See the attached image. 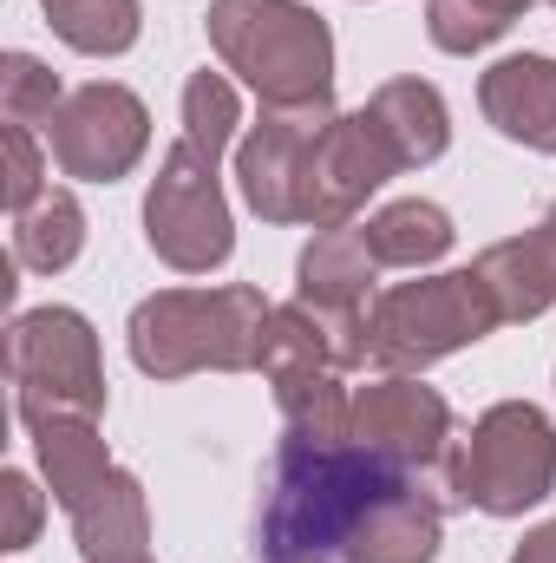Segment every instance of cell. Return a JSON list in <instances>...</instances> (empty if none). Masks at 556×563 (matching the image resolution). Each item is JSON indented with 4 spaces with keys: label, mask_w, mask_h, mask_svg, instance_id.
Returning a JSON list of instances; mask_svg holds the SVG:
<instances>
[{
    "label": "cell",
    "mask_w": 556,
    "mask_h": 563,
    "mask_svg": "<svg viewBox=\"0 0 556 563\" xmlns=\"http://www.w3.org/2000/svg\"><path fill=\"white\" fill-rule=\"evenodd\" d=\"M407 478H419V472L354 445V439H341V445L281 439L263 525H256V551H263V563H341L354 551V538L367 531V518Z\"/></svg>",
    "instance_id": "6da1fadb"
},
{
    "label": "cell",
    "mask_w": 556,
    "mask_h": 563,
    "mask_svg": "<svg viewBox=\"0 0 556 563\" xmlns=\"http://www.w3.org/2000/svg\"><path fill=\"white\" fill-rule=\"evenodd\" d=\"M236 132V86L223 73H190L184 86V132L170 144L151 197H144V243L177 269V276H210L230 263V203L216 184L223 144Z\"/></svg>",
    "instance_id": "7a4b0ae2"
},
{
    "label": "cell",
    "mask_w": 556,
    "mask_h": 563,
    "mask_svg": "<svg viewBox=\"0 0 556 563\" xmlns=\"http://www.w3.org/2000/svg\"><path fill=\"white\" fill-rule=\"evenodd\" d=\"M269 301L249 282H223V288H164L138 301L132 314V361L157 380H184V374H243L263 361V328H269Z\"/></svg>",
    "instance_id": "3957f363"
},
{
    "label": "cell",
    "mask_w": 556,
    "mask_h": 563,
    "mask_svg": "<svg viewBox=\"0 0 556 563\" xmlns=\"http://www.w3.org/2000/svg\"><path fill=\"white\" fill-rule=\"evenodd\" d=\"M210 46L230 73H243L263 106H314L334 86L327 20L294 0H216L203 13Z\"/></svg>",
    "instance_id": "277c9868"
},
{
    "label": "cell",
    "mask_w": 556,
    "mask_h": 563,
    "mask_svg": "<svg viewBox=\"0 0 556 563\" xmlns=\"http://www.w3.org/2000/svg\"><path fill=\"white\" fill-rule=\"evenodd\" d=\"M491 328H504V321H498V301L478 282V269L393 282L367 308V361L387 367V374H419V367L485 341Z\"/></svg>",
    "instance_id": "5b68a950"
},
{
    "label": "cell",
    "mask_w": 556,
    "mask_h": 563,
    "mask_svg": "<svg viewBox=\"0 0 556 563\" xmlns=\"http://www.w3.org/2000/svg\"><path fill=\"white\" fill-rule=\"evenodd\" d=\"M556 485V432L531 400H504L445 452V492L471 511L518 518Z\"/></svg>",
    "instance_id": "8992f818"
},
{
    "label": "cell",
    "mask_w": 556,
    "mask_h": 563,
    "mask_svg": "<svg viewBox=\"0 0 556 563\" xmlns=\"http://www.w3.org/2000/svg\"><path fill=\"white\" fill-rule=\"evenodd\" d=\"M7 374H13V413L26 426L53 413H105V374H99V341L86 314L73 308H33L7 334Z\"/></svg>",
    "instance_id": "52a82bcc"
},
{
    "label": "cell",
    "mask_w": 556,
    "mask_h": 563,
    "mask_svg": "<svg viewBox=\"0 0 556 563\" xmlns=\"http://www.w3.org/2000/svg\"><path fill=\"white\" fill-rule=\"evenodd\" d=\"M144 139H151V112L138 106V92L99 79V86L66 92V106L46 125V157L66 177L112 184V177H125L144 157Z\"/></svg>",
    "instance_id": "ba28073f"
},
{
    "label": "cell",
    "mask_w": 556,
    "mask_h": 563,
    "mask_svg": "<svg viewBox=\"0 0 556 563\" xmlns=\"http://www.w3.org/2000/svg\"><path fill=\"white\" fill-rule=\"evenodd\" d=\"M327 125H334L327 99H314V106H263V125L236 151V177H243V197H249L256 217L308 223V164H314V144H321Z\"/></svg>",
    "instance_id": "9c48e42d"
},
{
    "label": "cell",
    "mask_w": 556,
    "mask_h": 563,
    "mask_svg": "<svg viewBox=\"0 0 556 563\" xmlns=\"http://www.w3.org/2000/svg\"><path fill=\"white\" fill-rule=\"evenodd\" d=\"M347 439L393 459V465H407V472H425V465H438L452 452V407L432 387H419L413 374H387V380L360 387Z\"/></svg>",
    "instance_id": "30bf717a"
},
{
    "label": "cell",
    "mask_w": 556,
    "mask_h": 563,
    "mask_svg": "<svg viewBox=\"0 0 556 563\" xmlns=\"http://www.w3.org/2000/svg\"><path fill=\"white\" fill-rule=\"evenodd\" d=\"M407 164L393 157V144L380 139V125L367 112H347L334 119L321 144H314V164H308V223L314 230H341L387 177H400Z\"/></svg>",
    "instance_id": "8fae6325"
},
{
    "label": "cell",
    "mask_w": 556,
    "mask_h": 563,
    "mask_svg": "<svg viewBox=\"0 0 556 563\" xmlns=\"http://www.w3.org/2000/svg\"><path fill=\"white\" fill-rule=\"evenodd\" d=\"M478 106L511 144L556 151V59H544V53L498 59L478 86Z\"/></svg>",
    "instance_id": "7c38bea8"
},
{
    "label": "cell",
    "mask_w": 556,
    "mask_h": 563,
    "mask_svg": "<svg viewBox=\"0 0 556 563\" xmlns=\"http://www.w3.org/2000/svg\"><path fill=\"white\" fill-rule=\"evenodd\" d=\"M73 531L86 563H151V511L132 472H112L86 505H73Z\"/></svg>",
    "instance_id": "4fadbf2b"
},
{
    "label": "cell",
    "mask_w": 556,
    "mask_h": 563,
    "mask_svg": "<svg viewBox=\"0 0 556 563\" xmlns=\"http://www.w3.org/2000/svg\"><path fill=\"white\" fill-rule=\"evenodd\" d=\"M438 531H445V505L407 478L374 518H367V531L354 538V551L341 563H432L438 558Z\"/></svg>",
    "instance_id": "5bb4252c"
},
{
    "label": "cell",
    "mask_w": 556,
    "mask_h": 563,
    "mask_svg": "<svg viewBox=\"0 0 556 563\" xmlns=\"http://www.w3.org/2000/svg\"><path fill=\"white\" fill-rule=\"evenodd\" d=\"M380 139L393 144V157L413 170V164H432L445 144H452V119H445V99L425 86V79H387L367 106H360Z\"/></svg>",
    "instance_id": "9a60e30c"
},
{
    "label": "cell",
    "mask_w": 556,
    "mask_h": 563,
    "mask_svg": "<svg viewBox=\"0 0 556 563\" xmlns=\"http://www.w3.org/2000/svg\"><path fill=\"white\" fill-rule=\"evenodd\" d=\"M33 445H40V465H46V485L53 498L73 511L86 505L105 478H112V459H105V439L86 413H53V420L33 426Z\"/></svg>",
    "instance_id": "2e32d148"
},
{
    "label": "cell",
    "mask_w": 556,
    "mask_h": 563,
    "mask_svg": "<svg viewBox=\"0 0 556 563\" xmlns=\"http://www.w3.org/2000/svg\"><path fill=\"white\" fill-rule=\"evenodd\" d=\"M471 269H478V282L491 288L498 321H531V314H544V308L556 301L551 263H544V250H537V236H531V230H524V236L491 243Z\"/></svg>",
    "instance_id": "e0dca14e"
},
{
    "label": "cell",
    "mask_w": 556,
    "mask_h": 563,
    "mask_svg": "<svg viewBox=\"0 0 556 563\" xmlns=\"http://www.w3.org/2000/svg\"><path fill=\"white\" fill-rule=\"evenodd\" d=\"M367 243H374L380 269H425L452 250V217L425 197H400L367 223Z\"/></svg>",
    "instance_id": "ac0fdd59"
},
{
    "label": "cell",
    "mask_w": 556,
    "mask_h": 563,
    "mask_svg": "<svg viewBox=\"0 0 556 563\" xmlns=\"http://www.w3.org/2000/svg\"><path fill=\"white\" fill-rule=\"evenodd\" d=\"M79 250H86V217H79L73 190H46L40 203H26L13 217V263H26L40 276H59Z\"/></svg>",
    "instance_id": "d6986e66"
},
{
    "label": "cell",
    "mask_w": 556,
    "mask_h": 563,
    "mask_svg": "<svg viewBox=\"0 0 556 563\" xmlns=\"http://www.w3.org/2000/svg\"><path fill=\"white\" fill-rule=\"evenodd\" d=\"M263 374H269V387H288V380H308V374H327L334 367V341H327V328H321V314L314 308H301V301H288L269 314V328H263V361H256ZM341 374V367H334Z\"/></svg>",
    "instance_id": "ffe728a7"
},
{
    "label": "cell",
    "mask_w": 556,
    "mask_h": 563,
    "mask_svg": "<svg viewBox=\"0 0 556 563\" xmlns=\"http://www.w3.org/2000/svg\"><path fill=\"white\" fill-rule=\"evenodd\" d=\"M531 13V0H425V33L438 53H478L498 33H511Z\"/></svg>",
    "instance_id": "44dd1931"
},
{
    "label": "cell",
    "mask_w": 556,
    "mask_h": 563,
    "mask_svg": "<svg viewBox=\"0 0 556 563\" xmlns=\"http://www.w3.org/2000/svg\"><path fill=\"white\" fill-rule=\"evenodd\" d=\"M276 400H281V420H288V439L341 445V439H347V426H354V400H347V387L334 380V367H327V374H308V380L276 387Z\"/></svg>",
    "instance_id": "7402d4cb"
},
{
    "label": "cell",
    "mask_w": 556,
    "mask_h": 563,
    "mask_svg": "<svg viewBox=\"0 0 556 563\" xmlns=\"http://www.w3.org/2000/svg\"><path fill=\"white\" fill-rule=\"evenodd\" d=\"M53 33L79 53H125L138 40V0H40Z\"/></svg>",
    "instance_id": "603a6c76"
},
{
    "label": "cell",
    "mask_w": 556,
    "mask_h": 563,
    "mask_svg": "<svg viewBox=\"0 0 556 563\" xmlns=\"http://www.w3.org/2000/svg\"><path fill=\"white\" fill-rule=\"evenodd\" d=\"M7 125H53V112L66 106V92H59V79L33 59V53H13L7 59Z\"/></svg>",
    "instance_id": "cb8c5ba5"
},
{
    "label": "cell",
    "mask_w": 556,
    "mask_h": 563,
    "mask_svg": "<svg viewBox=\"0 0 556 563\" xmlns=\"http://www.w3.org/2000/svg\"><path fill=\"white\" fill-rule=\"evenodd\" d=\"M46 184H40V144H33V125H7V203L13 217L26 203H40Z\"/></svg>",
    "instance_id": "d4e9b609"
},
{
    "label": "cell",
    "mask_w": 556,
    "mask_h": 563,
    "mask_svg": "<svg viewBox=\"0 0 556 563\" xmlns=\"http://www.w3.org/2000/svg\"><path fill=\"white\" fill-rule=\"evenodd\" d=\"M0 505H7V531H0V544H7V551L33 544V525H40V492H33L20 472H7V478H0Z\"/></svg>",
    "instance_id": "484cf974"
},
{
    "label": "cell",
    "mask_w": 556,
    "mask_h": 563,
    "mask_svg": "<svg viewBox=\"0 0 556 563\" xmlns=\"http://www.w3.org/2000/svg\"><path fill=\"white\" fill-rule=\"evenodd\" d=\"M511 563H556V518H551V525H537V531L518 544V558H511Z\"/></svg>",
    "instance_id": "4316f807"
},
{
    "label": "cell",
    "mask_w": 556,
    "mask_h": 563,
    "mask_svg": "<svg viewBox=\"0 0 556 563\" xmlns=\"http://www.w3.org/2000/svg\"><path fill=\"white\" fill-rule=\"evenodd\" d=\"M531 236H537V250H544V263H551V282H556V210L531 230Z\"/></svg>",
    "instance_id": "83f0119b"
},
{
    "label": "cell",
    "mask_w": 556,
    "mask_h": 563,
    "mask_svg": "<svg viewBox=\"0 0 556 563\" xmlns=\"http://www.w3.org/2000/svg\"><path fill=\"white\" fill-rule=\"evenodd\" d=\"M551 7H556V0H551Z\"/></svg>",
    "instance_id": "f1b7e54d"
}]
</instances>
